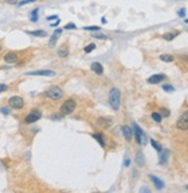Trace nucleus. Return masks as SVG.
<instances>
[{
	"label": "nucleus",
	"instance_id": "nucleus-1",
	"mask_svg": "<svg viewBox=\"0 0 188 193\" xmlns=\"http://www.w3.org/2000/svg\"><path fill=\"white\" fill-rule=\"evenodd\" d=\"M109 101L112 109L115 110V111L119 110V106H120V91H119V89H117V88L111 89L109 95Z\"/></svg>",
	"mask_w": 188,
	"mask_h": 193
},
{
	"label": "nucleus",
	"instance_id": "nucleus-34",
	"mask_svg": "<svg viewBox=\"0 0 188 193\" xmlns=\"http://www.w3.org/2000/svg\"><path fill=\"white\" fill-rule=\"evenodd\" d=\"M7 89H8V87H7L6 84H0V93H2V91H6Z\"/></svg>",
	"mask_w": 188,
	"mask_h": 193
},
{
	"label": "nucleus",
	"instance_id": "nucleus-15",
	"mask_svg": "<svg viewBox=\"0 0 188 193\" xmlns=\"http://www.w3.org/2000/svg\"><path fill=\"white\" fill-rule=\"evenodd\" d=\"M91 71L95 72L96 74L100 75V74H103V71H104V69H103V66L99 64V63H92V64H91Z\"/></svg>",
	"mask_w": 188,
	"mask_h": 193
},
{
	"label": "nucleus",
	"instance_id": "nucleus-44",
	"mask_svg": "<svg viewBox=\"0 0 188 193\" xmlns=\"http://www.w3.org/2000/svg\"><path fill=\"white\" fill-rule=\"evenodd\" d=\"M187 190H188V186H187Z\"/></svg>",
	"mask_w": 188,
	"mask_h": 193
},
{
	"label": "nucleus",
	"instance_id": "nucleus-5",
	"mask_svg": "<svg viewBox=\"0 0 188 193\" xmlns=\"http://www.w3.org/2000/svg\"><path fill=\"white\" fill-rule=\"evenodd\" d=\"M177 129L180 131H187L188 129V111L183 112L177 122Z\"/></svg>",
	"mask_w": 188,
	"mask_h": 193
},
{
	"label": "nucleus",
	"instance_id": "nucleus-24",
	"mask_svg": "<svg viewBox=\"0 0 188 193\" xmlns=\"http://www.w3.org/2000/svg\"><path fill=\"white\" fill-rule=\"evenodd\" d=\"M58 55H59L60 57L65 58V57H67V56H68V50L66 49V48H62V49H60L59 51H58Z\"/></svg>",
	"mask_w": 188,
	"mask_h": 193
},
{
	"label": "nucleus",
	"instance_id": "nucleus-37",
	"mask_svg": "<svg viewBox=\"0 0 188 193\" xmlns=\"http://www.w3.org/2000/svg\"><path fill=\"white\" fill-rule=\"evenodd\" d=\"M140 192H150V190H149V188H147V187H142Z\"/></svg>",
	"mask_w": 188,
	"mask_h": 193
},
{
	"label": "nucleus",
	"instance_id": "nucleus-29",
	"mask_svg": "<svg viewBox=\"0 0 188 193\" xmlns=\"http://www.w3.org/2000/svg\"><path fill=\"white\" fill-rule=\"evenodd\" d=\"M84 29L85 30H91V31H99L100 28L97 27V25H95V27H84Z\"/></svg>",
	"mask_w": 188,
	"mask_h": 193
},
{
	"label": "nucleus",
	"instance_id": "nucleus-39",
	"mask_svg": "<svg viewBox=\"0 0 188 193\" xmlns=\"http://www.w3.org/2000/svg\"><path fill=\"white\" fill-rule=\"evenodd\" d=\"M129 159H127V160H125V167H129Z\"/></svg>",
	"mask_w": 188,
	"mask_h": 193
},
{
	"label": "nucleus",
	"instance_id": "nucleus-9",
	"mask_svg": "<svg viewBox=\"0 0 188 193\" xmlns=\"http://www.w3.org/2000/svg\"><path fill=\"white\" fill-rule=\"evenodd\" d=\"M97 125L102 129H109L110 126L112 125V119L106 118V117H100L97 120Z\"/></svg>",
	"mask_w": 188,
	"mask_h": 193
},
{
	"label": "nucleus",
	"instance_id": "nucleus-7",
	"mask_svg": "<svg viewBox=\"0 0 188 193\" xmlns=\"http://www.w3.org/2000/svg\"><path fill=\"white\" fill-rule=\"evenodd\" d=\"M40 117H42V114H40L38 110H35V111L30 112V114L25 117V123H27V124H32V123L37 122Z\"/></svg>",
	"mask_w": 188,
	"mask_h": 193
},
{
	"label": "nucleus",
	"instance_id": "nucleus-18",
	"mask_svg": "<svg viewBox=\"0 0 188 193\" xmlns=\"http://www.w3.org/2000/svg\"><path fill=\"white\" fill-rule=\"evenodd\" d=\"M92 137H94V138L99 142V145H100V146L104 148V147H105V141H104V138H103V134L95 133V134H92Z\"/></svg>",
	"mask_w": 188,
	"mask_h": 193
},
{
	"label": "nucleus",
	"instance_id": "nucleus-22",
	"mask_svg": "<svg viewBox=\"0 0 188 193\" xmlns=\"http://www.w3.org/2000/svg\"><path fill=\"white\" fill-rule=\"evenodd\" d=\"M150 142H151V146H152L153 148L156 149L157 152H160V150H162V146H160L157 141H155L153 139H151V140H150Z\"/></svg>",
	"mask_w": 188,
	"mask_h": 193
},
{
	"label": "nucleus",
	"instance_id": "nucleus-8",
	"mask_svg": "<svg viewBox=\"0 0 188 193\" xmlns=\"http://www.w3.org/2000/svg\"><path fill=\"white\" fill-rule=\"evenodd\" d=\"M27 75H43V76H55V73L50 69H40V71H35V72H28Z\"/></svg>",
	"mask_w": 188,
	"mask_h": 193
},
{
	"label": "nucleus",
	"instance_id": "nucleus-4",
	"mask_svg": "<svg viewBox=\"0 0 188 193\" xmlns=\"http://www.w3.org/2000/svg\"><path fill=\"white\" fill-rule=\"evenodd\" d=\"M76 108V103H75L74 99H67L60 108V112L61 114H72L73 111Z\"/></svg>",
	"mask_w": 188,
	"mask_h": 193
},
{
	"label": "nucleus",
	"instance_id": "nucleus-32",
	"mask_svg": "<svg viewBox=\"0 0 188 193\" xmlns=\"http://www.w3.org/2000/svg\"><path fill=\"white\" fill-rule=\"evenodd\" d=\"M178 15L180 17H185V15H186V10L185 8H181V10L178 12Z\"/></svg>",
	"mask_w": 188,
	"mask_h": 193
},
{
	"label": "nucleus",
	"instance_id": "nucleus-23",
	"mask_svg": "<svg viewBox=\"0 0 188 193\" xmlns=\"http://www.w3.org/2000/svg\"><path fill=\"white\" fill-rule=\"evenodd\" d=\"M151 117H152V119L156 122V123H160V122H162V118H163L162 114H157V112H153V114H151Z\"/></svg>",
	"mask_w": 188,
	"mask_h": 193
},
{
	"label": "nucleus",
	"instance_id": "nucleus-11",
	"mask_svg": "<svg viewBox=\"0 0 188 193\" xmlns=\"http://www.w3.org/2000/svg\"><path fill=\"white\" fill-rule=\"evenodd\" d=\"M159 164H162V165H164V164H166V162H167V159L168 156H170V152H168L167 149H164L163 152L160 150L159 152Z\"/></svg>",
	"mask_w": 188,
	"mask_h": 193
},
{
	"label": "nucleus",
	"instance_id": "nucleus-17",
	"mask_svg": "<svg viewBox=\"0 0 188 193\" xmlns=\"http://www.w3.org/2000/svg\"><path fill=\"white\" fill-rule=\"evenodd\" d=\"M135 162H136V164H137L139 167H143L144 165V156L142 152H139V153H137L136 157H135Z\"/></svg>",
	"mask_w": 188,
	"mask_h": 193
},
{
	"label": "nucleus",
	"instance_id": "nucleus-10",
	"mask_svg": "<svg viewBox=\"0 0 188 193\" xmlns=\"http://www.w3.org/2000/svg\"><path fill=\"white\" fill-rule=\"evenodd\" d=\"M164 79H165V75L164 74H156V75L150 76V78L148 79V82L149 83H151V84H156V83L162 82Z\"/></svg>",
	"mask_w": 188,
	"mask_h": 193
},
{
	"label": "nucleus",
	"instance_id": "nucleus-21",
	"mask_svg": "<svg viewBox=\"0 0 188 193\" xmlns=\"http://www.w3.org/2000/svg\"><path fill=\"white\" fill-rule=\"evenodd\" d=\"M159 59L162 60V61H165V63H172L174 60V58L170 55H162L159 57Z\"/></svg>",
	"mask_w": 188,
	"mask_h": 193
},
{
	"label": "nucleus",
	"instance_id": "nucleus-30",
	"mask_svg": "<svg viewBox=\"0 0 188 193\" xmlns=\"http://www.w3.org/2000/svg\"><path fill=\"white\" fill-rule=\"evenodd\" d=\"M37 13H38V8H36V10L32 12V17H31V21H32V22L37 21Z\"/></svg>",
	"mask_w": 188,
	"mask_h": 193
},
{
	"label": "nucleus",
	"instance_id": "nucleus-25",
	"mask_svg": "<svg viewBox=\"0 0 188 193\" xmlns=\"http://www.w3.org/2000/svg\"><path fill=\"white\" fill-rule=\"evenodd\" d=\"M95 48H96V45H95L94 43H91L90 45H88V46H85V48H84V52L89 53V52H91L92 50H95Z\"/></svg>",
	"mask_w": 188,
	"mask_h": 193
},
{
	"label": "nucleus",
	"instance_id": "nucleus-31",
	"mask_svg": "<svg viewBox=\"0 0 188 193\" xmlns=\"http://www.w3.org/2000/svg\"><path fill=\"white\" fill-rule=\"evenodd\" d=\"M0 111H1V114H9V112H10V110L8 109V108H5V106H4V108H1Z\"/></svg>",
	"mask_w": 188,
	"mask_h": 193
},
{
	"label": "nucleus",
	"instance_id": "nucleus-35",
	"mask_svg": "<svg viewBox=\"0 0 188 193\" xmlns=\"http://www.w3.org/2000/svg\"><path fill=\"white\" fill-rule=\"evenodd\" d=\"M7 4H9V5H15L16 2H17V0H5Z\"/></svg>",
	"mask_w": 188,
	"mask_h": 193
},
{
	"label": "nucleus",
	"instance_id": "nucleus-26",
	"mask_svg": "<svg viewBox=\"0 0 188 193\" xmlns=\"http://www.w3.org/2000/svg\"><path fill=\"white\" fill-rule=\"evenodd\" d=\"M91 36H92V37H95V38H98V40H106V38H107V37H106L105 35L100 34V33H99V34H98V33H96V34H92Z\"/></svg>",
	"mask_w": 188,
	"mask_h": 193
},
{
	"label": "nucleus",
	"instance_id": "nucleus-20",
	"mask_svg": "<svg viewBox=\"0 0 188 193\" xmlns=\"http://www.w3.org/2000/svg\"><path fill=\"white\" fill-rule=\"evenodd\" d=\"M27 34H30L32 36H37V37H45L46 33L44 30H34V31H27Z\"/></svg>",
	"mask_w": 188,
	"mask_h": 193
},
{
	"label": "nucleus",
	"instance_id": "nucleus-36",
	"mask_svg": "<svg viewBox=\"0 0 188 193\" xmlns=\"http://www.w3.org/2000/svg\"><path fill=\"white\" fill-rule=\"evenodd\" d=\"M55 19H58V16H57V15H53V16H49V17H46V20H47V21L55 20Z\"/></svg>",
	"mask_w": 188,
	"mask_h": 193
},
{
	"label": "nucleus",
	"instance_id": "nucleus-16",
	"mask_svg": "<svg viewBox=\"0 0 188 193\" xmlns=\"http://www.w3.org/2000/svg\"><path fill=\"white\" fill-rule=\"evenodd\" d=\"M150 179L153 182V184H155V186H156L157 190H162V188L164 187V183L162 179L157 178V177H155V176H150Z\"/></svg>",
	"mask_w": 188,
	"mask_h": 193
},
{
	"label": "nucleus",
	"instance_id": "nucleus-2",
	"mask_svg": "<svg viewBox=\"0 0 188 193\" xmlns=\"http://www.w3.org/2000/svg\"><path fill=\"white\" fill-rule=\"evenodd\" d=\"M133 126H134V132H135V139H136V142H137L139 145H141V146H145L147 142H148L147 135L144 134V132L141 129V127H140L137 124H135V123H134Z\"/></svg>",
	"mask_w": 188,
	"mask_h": 193
},
{
	"label": "nucleus",
	"instance_id": "nucleus-6",
	"mask_svg": "<svg viewBox=\"0 0 188 193\" xmlns=\"http://www.w3.org/2000/svg\"><path fill=\"white\" fill-rule=\"evenodd\" d=\"M8 103H9V106L10 108H14V109H21L22 106H23V99L21 98L20 96H13V97H10L9 101H8Z\"/></svg>",
	"mask_w": 188,
	"mask_h": 193
},
{
	"label": "nucleus",
	"instance_id": "nucleus-40",
	"mask_svg": "<svg viewBox=\"0 0 188 193\" xmlns=\"http://www.w3.org/2000/svg\"><path fill=\"white\" fill-rule=\"evenodd\" d=\"M183 60L188 64V56H185V57H183Z\"/></svg>",
	"mask_w": 188,
	"mask_h": 193
},
{
	"label": "nucleus",
	"instance_id": "nucleus-28",
	"mask_svg": "<svg viewBox=\"0 0 188 193\" xmlns=\"http://www.w3.org/2000/svg\"><path fill=\"white\" fill-rule=\"evenodd\" d=\"M160 112H162V117H165V118H166V117H168V116H170V110H167V109H165V108H162V109H160Z\"/></svg>",
	"mask_w": 188,
	"mask_h": 193
},
{
	"label": "nucleus",
	"instance_id": "nucleus-38",
	"mask_svg": "<svg viewBox=\"0 0 188 193\" xmlns=\"http://www.w3.org/2000/svg\"><path fill=\"white\" fill-rule=\"evenodd\" d=\"M59 23H60V20L58 19V20H57V22H55V23H52L51 25H52V27H57V25H59Z\"/></svg>",
	"mask_w": 188,
	"mask_h": 193
},
{
	"label": "nucleus",
	"instance_id": "nucleus-13",
	"mask_svg": "<svg viewBox=\"0 0 188 193\" xmlns=\"http://www.w3.org/2000/svg\"><path fill=\"white\" fill-rule=\"evenodd\" d=\"M5 61L7 64H15L17 61V56L14 52H8L5 56Z\"/></svg>",
	"mask_w": 188,
	"mask_h": 193
},
{
	"label": "nucleus",
	"instance_id": "nucleus-43",
	"mask_svg": "<svg viewBox=\"0 0 188 193\" xmlns=\"http://www.w3.org/2000/svg\"><path fill=\"white\" fill-rule=\"evenodd\" d=\"M0 51H1V48H0Z\"/></svg>",
	"mask_w": 188,
	"mask_h": 193
},
{
	"label": "nucleus",
	"instance_id": "nucleus-14",
	"mask_svg": "<svg viewBox=\"0 0 188 193\" xmlns=\"http://www.w3.org/2000/svg\"><path fill=\"white\" fill-rule=\"evenodd\" d=\"M61 33H62V30H61V29H57L55 33H53V35H52V37H51V40H50V43H49L50 46H55Z\"/></svg>",
	"mask_w": 188,
	"mask_h": 193
},
{
	"label": "nucleus",
	"instance_id": "nucleus-33",
	"mask_svg": "<svg viewBox=\"0 0 188 193\" xmlns=\"http://www.w3.org/2000/svg\"><path fill=\"white\" fill-rule=\"evenodd\" d=\"M76 28V25L74 23H68V25L65 27V29H75Z\"/></svg>",
	"mask_w": 188,
	"mask_h": 193
},
{
	"label": "nucleus",
	"instance_id": "nucleus-12",
	"mask_svg": "<svg viewBox=\"0 0 188 193\" xmlns=\"http://www.w3.org/2000/svg\"><path fill=\"white\" fill-rule=\"evenodd\" d=\"M121 129H122V134H124L125 139H126L127 141H130V140H132V137H133V132H132L130 127L127 126V125H124V126L121 127Z\"/></svg>",
	"mask_w": 188,
	"mask_h": 193
},
{
	"label": "nucleus",
	"instance_id": "nucleus-3",
	"mask_svg": "<svg viewBox=\"0 0 188 193\" xmlns=\"http://www.w3.org/2000/svg\"><path fill=\"white\" fill-rule=\"evenodd\" d=\"M45 94H46V96H47L49 98L53 99V101H58V99H60L62 97L64 93H62V90H61L60 87L53 86V87H50L49 89L46 90Z\"/></svg>",
	"mask_w": 188,
	"mask_h": 193
},
{
	"label": "nucleus",
	"instance_id": "nucleus-42",
	"mask_svg": "<svg viewBox=\"0 0 188 193\" xmlns=\"http://www.w3.org/2000/svg\"><path fill=\"white\" fill-rule=\"evenodd\" d=\"M186 23H188V20H186Z\"/></svg>",
	"mask_w": 188,
	"mask_h": 193
},
{
	"label": "nucleus",
	"instance_id": "nucleus-19",
	"mask_svg": "<svg viewBox=\"0 0 188 193\" xmlns=\"http://www.w3.org/2000/svg\"><path fill=\"white\" fill-rule=\"evenodd\" d=\"M179 35V31H173V33H166V34L163 35L164 40L166 41H172L174 37H177Z\"/></svg>",
	"mask_w": 188,
	"mask_h": 193
},
{
	"label": "nucleus",
	"instance_id": "nucleus-41",
	"mask_svg": "<svg viewBox=\"0 0 188 193\" xmlns=\"http://www.w3.org/2000/svg\"><path fill=\"white\" fill-rule=\"evenodd\" d=\"M27 1H36V0H27Z\"/></svg>",
	"mask_w": 188,
	"mask_h": 193
},
{
	"label": "nucleus",
	"instance_id": "nucleus-27",
	"mask_svg": "<svg viewBox=\"0 0 188 193\" xmlns=\"http://www.w3.org/2000/svg\"><path fill=\"white\" fill-rule=\"evenodd\" d=\"M163 89L165 90V91H167V93H172V91H174V88L172 87V86H170V84H164Z\"/></svg>",
	"mask_w": 188,
	"mask_h": 193
}]
</instances>
